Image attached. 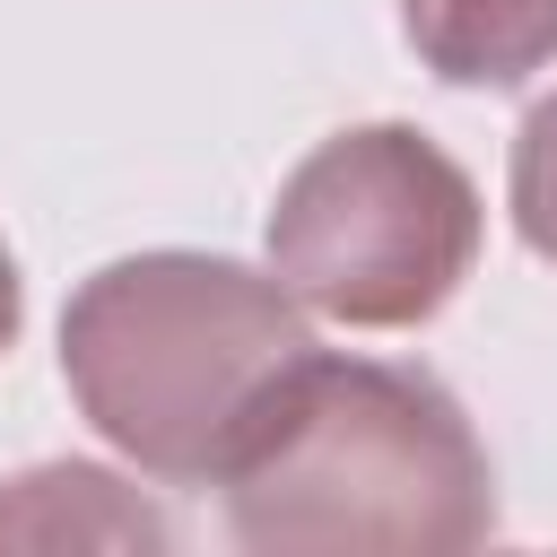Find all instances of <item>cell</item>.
Returning <instances> with one entry per match:
<instances>
[{
  "label": "cell",
  "instance_id": "obj_4",
  "mask_svg": "<svg viewBox=\"0 0 557 557\" xmlns=\"http://www.w3.org/2000/svg\"><path fill=\"white\" fill-rule=\"evenodd\" d=\"M400 35L444 87H522L557 61V0H400Z\"/></svg>",
  "mask_w": 557,
  "mask_h": 557
},
{
  "label": "cell",
  "instance_id": "obj_3",
  "mask_svg": "<svg viewBox=\"0 0 557 557\" xmlns=\"http://www.w3.org/2000/svg\"><path fill=\"white\" fill-rule=\"evenodd\" d=\"M479 261V183L409 122L331 131L270 200V270L305 313L409 331L453 305Z\"/></svg>",
  "mask_w": 557,
  "mask_h": 557
},
{
  "label": "cell",
  "instance_id": "obj_7",
  "mask_svg": "<svg viewBox=\"0 0 557 557\" xmlns=\"http://www.w3.org/2000/svg\"><path fill=\"white\" fill-rule=\"evenodd\" d=\"M17 313H26V296H17V261H9V244H0V348L17 339Z\"/></svg>",
  "mask_w": 557,
  "mask_h": 557
},
{
  "label": "cell",
  "instance_id": "obj_5",
  "mask_svg": "<svg viewBox=\"0 0 557 557\" xmlns=\"http://www.w3.org/2000/svg\"><path fill=\"white\" fill-rule=\"evenodd\" d=\"M0 540L9 548H174V522L139 505L96 461H44L0 487Z\"/></svg>",
  "mask_w": 557,
  "mask_h": 557
},
{
  "label": "cell",
  "instance_id": "obj_2",
  "mask_svg": "<svg viewBox=\"0 0 557 557\" xmlns=\"http://www.w3.org/2000/svg\"><path fill=\"white\" fill-rule=\"evenodd\" d=\"M226 487L252 557H453L496 531V470L461 400L383 357H305Z\"/></svg>",
  "mask_w": 557,
  "mask_h": 557
},
{
  "label": "cell",
  "instance_id": "obj_1",
  "mask_svg": "<svg viewBox=\"0 0 557 557\" xmlns=\"http://www.w3.org/2000/svg\"><path fill=\"white\" fill-rule=\"evenodd\" d=\"M305 357L313 322L296 287L226 252L104 261L61 313V383L78 418L165 487H218Z\"/></svg>",
  "mask_w": 557,
  "mask_h": 557
},
{
  "label": "cell",
  "instance_id": "obj_6",
  "mask_svg": "<svg viewBox=\"0 0 557 557\" xmlns=\"http://www.w3.org/2000/svg\"><path fill=\"white\" fill-rule=\"evenodd\" d=\"M513 226L540 261H557V96H540L513 131Z\"/></svg>",
  "mask_w": 557,
  "mask_h": 557
}]
</instances>
